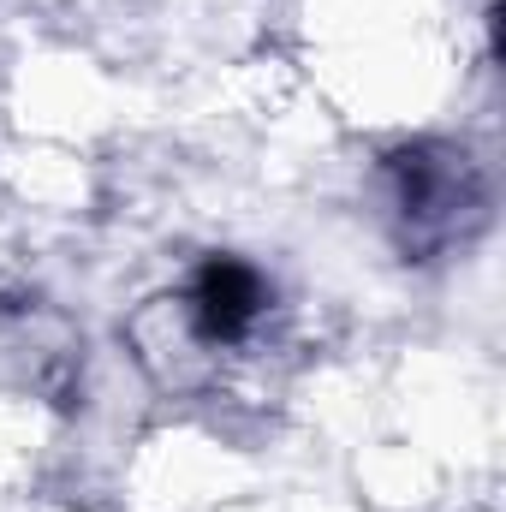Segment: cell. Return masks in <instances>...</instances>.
<instances>
[{"mask_svg":"<svg viewBox=\"0 0 506 512\" xmlns=\"http://www.w3.org/2000/svg\"><path fill=\"white\" fill-rule=\"evenodd\" d=\"M191 310H197V328L209 340H239L262 310V280H256L245 262H209L197 274V292H191Z\"/></svg>","mask_w":506,"mask_h":512,"instance_id":"obj_1","label":"cell"}]
</instances>
